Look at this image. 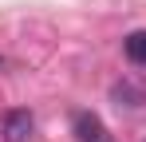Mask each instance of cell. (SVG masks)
<instances>
[{"label":"cell","mask_w":146,"mask_h":142,"mask_svg":"<svg viewBox=\"0 0 146 142\" xmlns=\"http://www.w3.org/2000/svg\"><path fill=\"white\" fill-rule=\"evenodd\" d=\"M32 130H36V118L28 115V111H8L4 122H0L4 142H28V138H32Z\"/></svg>","instance_id":"obj_1"},{"label":"cell","mask_w":146,"mask_h":142,"mask_svg":"<svg viewBox=\"0 0 146 142\" xmlns=\"http://www.w3.org/2000/svg\"><path fill=\"white\" fill-rule=\"evenodd\" d=\"M71 130L79 142H103L107 138V126H103V118L95 111H75L71 115Z\"/></svg>","instance_id":"obj_2"},{"label":"cell","mask_w":146,"mask_h":142,"mask_svg":"<svg viewBox=\"0 0 146 142\" xmlns=\"http://www.w3.org/2000/svg\"><path fill=\"white\" fill-rule=\"evenodd\" d=\"M111 99H115L119 107H142V103H146V91L122 79V83H115V87H111Z\"/></svg>","instance_id":"obj_3"},{"label":"cell","mask_w":146,"mask_h":142,"mask_svg":"<svg viewBox=\"0 0 146 142\" xmlns=\"http://www.w3.org/2000/svg\"><path fill=\"white\" fill-rule=\"evenodd\" d=\"M122 51H126V59H130V63L146 67V32H130V36L122 40Z\"/></svg>","instance_id":"obj_4"},{"label":"cell","mask_w":146,"mask_h":142,"mask_svg":"<svg viewBox=\"0 0 146 142\" xmlns=\"http://www.w3.org/2000/svg\"><path fill=\"white\" fill-rule=\"evenodd\" d=\"M103 142H115V138H111V134H107V138H103Z\"/></svg>","instance_id":"obj_5"}]
</instances>
